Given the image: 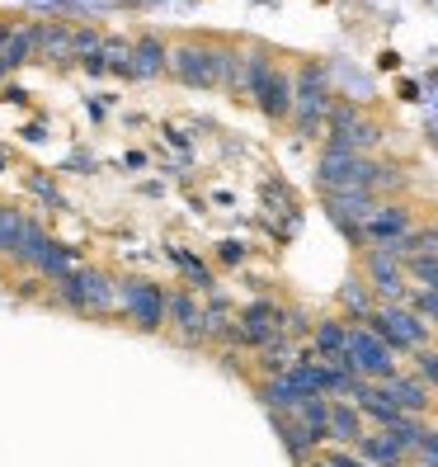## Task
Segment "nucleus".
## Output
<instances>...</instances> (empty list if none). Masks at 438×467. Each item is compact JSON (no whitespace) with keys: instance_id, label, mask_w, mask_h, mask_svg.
Segmentation results:
<instances>
[{"instance_id":"16","label":"nucleus","mask_w":438,"mask_h":467,"mask_svg":"<svg viewBox=\"0 0 438 467\" xmlns=\"http://www.w3.org/2000/svg\"><path fill=\"white\" fill-rule=\"evenodd\" d=\"M170 265H175V279H179V288H188V293H199V297H208V293H217L222 288V279H217V265L212 260H203L199 251H170Z\"/></svg>"},{"instance_id":"21","label":"nucleus","mask_w":438,"mask_h":467,"mask_svg":"<svg viewBox=\"0 0 438 467\" xmlns=\"http://www.w3.org/2000/svg\"><path fill=\"white\" fill-rule=\"evenodd\" d=\"M297 359H302V345L288 340V336H279V340H269V345L255 354V373H260V378H283Z\"/></svg>"},{"instance_id":"31","label":"nucleus","mask_w":438,"mask_h":467,"mask_svg":"<svg viewBox=\"0 0 438 467\" xmlns=\"http://www.w3.org/2000/svg\"><path fill=\"white\" fill-rule=\"evenodd\" d=\"M212 260L222 265V269H240L245 260H250V245H245V241H222V245L212 251Z\"/></svg>"},{"instance_id":"19","label":"nucleus","mask_w":438,"mask_h":467,"mask_svg":"<svg viewBox=\"0 0 438 467\" xmlns=\"http://www.w3.org/2000/svg\"><path fill=\"white\" fill-rule=\"evenodd\" d=\"M166 62H170V43L160 34L132 38V76L137 80H160V76H166Z\"/></svg>"},{"instance_id":"13","label":"nucleus","mask_w":438,"mask_h":467,"mask_svg":"<svg viewBox=\"0 0 438 467\" xmlns=\"http://www.w3.org/2000/svg\"><path fill=\"white\" fill-rule=\"evenodd\" d=\"M377 388H382V397H387L392 406H401L405 416H424V420H429V416H433V406H438V397H433L410 368H401V373L387 378V382H377Z\"/></svg>"},{"instance_id":"34","label":"nucleus","mask_w":438,"mask_h":467,"mask_svg":"<svg viewBox=\"0 0 438 467\" xmlns=\"http://www.w3.org/2000/svg\"><path fill=\"white\" fill-rule=\"evenodd\" d=\"M307 467H331V462H325V458H321V453H316V458H311V462H307Z\"/></svg>"},{"instance_id":"10","label":"nucleus","mask_w":438,"mask_h":467,"mask_svg":"<svg viewBox=\"0 0 438 467\" xmlns=\"http://www.w3.org/2000/svg\"><path fill=\"white\" fill-rule=\"evenodd\" d=\"M415 227H420L415 208L401 203V199H382V203L372 208V217L363 223V251H392V245L405 241Z\"/></svg>"},{"instance_id":"26","label":"nucleus","mask_w":438,"mask_h":467,"mask_svg":"<svg viewBox=\"0 0 438 467\" xmlns=\"http://www.w3.org/2000/svg\"><path fill=\"white\" fill-rule=\"evenodd\" d=\"M24 189H29V199L38 203V208H62V184L52 180V175H24Z\"/></svg>"},{"instance_id":"30","label":"nucleus","mask_w":438,"mask_h":467,"mask_svg":"<svg viewBox=\"0 0 438 467\" xmlns=\"http://www.w3.org/2000/svg\"><path fill=\"white\" fill-rule=\"evenodd\" d=\"M410 462H415V467H438V425H424V434H420L415 453H410Z\"/></svg>"},{"instance_id":"2","label":"nucleus","mask_w":438,"mask_h":467,"mask_svg":"<svg viewBox=\"0 0 438 467\" xmlns=\"http://www.w3.org/2000/svg\"><path fill=\"white\" fill-rule=\"evenodd\" d=\"M283 321H288V302H279L273 293H260L250 302H240V312H236V331L227 340L231 354H255L269 345V340H279L283 336Z\"/></svg>"},{"instance_id":"11","label":"nucleus","mask_w":438,"mask_h":467,"mask_svg":"<svg viewBox=\"0 0 438 467\" xmlns=\"http://www.w3.org/2000/svg\"><path fill=\"white\" fill-rule=\"evenodd\" d=\"M363 284L368 293L382 302V307H405V293H410V279H405V265L387 251H363Z\"/></svg>"},{"instance_id":"20","label":"nucleus","mask_w":438,"mask_h":467,"mask_svg":"<svg viewBox=\"0 0 438 467\" xmlns=\"http://www.w3.org/2000/svg\"><path fill=\"white\" fill-rule=\"evenodd\" d=\"M353 453H359L368 467H405V462H410V453L396 444L387 430H368L359 444H353Z\"/></svg>"},{"instance_id":"8","label":"nucleus","mask_w":438,"mask_h":467,"mask_svg":"<svg viewBox=\"0 0 438 467\" xmlns=\"http://www.w3.org/2000/svg\"><path fill=\"white\" fill-rule=\"evenodd\" d=\"M377 166H382V156H353L340 147H325L316 161V184H321V194H335V189H368L372 194Z\"/></svg>"},{"instance_id":"23","label":"nucleus","mask_w":438,"mask_h":467,"mask_svg":"<svg viewBox=\"0 0 438 467\" xmlns=\"http://www.w3.org/2000/svg\"><path fill=\"white\" fill-rule=\"evenodd\" d=\"M99 57H104V71L114 76V80H137V76H132V38H123V34H104Z\"/></svg>"},{"instance_id":"15","label":"nucleus","mask_w":438,"mask_h":467,"mask_svg":"<svg viewBox=\"0 0 438 467\" xmlns=\"http://www.w3.org/2000/svg\"><path fill=\"white\" fill-rule=\"evenodd\" d=\"M236 302L227 288H217L203 297V349H227L231 331H236Z\"/></svg>"},{"instance_id":"27","label":"nucleus","mask_w":438,"mask_h":467,"mask_svg":"<svg viewBox=\"0 0 438 467\" xmlns=\"http://www.w3.org/2000/svg\"><path fill=\"white\" fill-rule=\"evenodd\" d=\"M405 307L415 312V317L429 326V331L438 336V293H429V288H410V293H405Z\"/></svg>"},{"instance_id":"22","label":"nucleus","mask_w":438,"mask_h":467,"mask_svg":"<svg viewBox=\"0 0 438 467\" xmlns=\"http://www.w3.org/2000/svg\"><path fill=\"white\" fill-rule=\"evenodd\" d=\"M34 223H38V217H34L29 208H10V203H0V260H10V255L19 251L24 232H29Z\"/></svg>"},{"instance_id":"17","label":"nucleus","mask_w":438,"mask_h":467,"mask_svg":"<svg viewBox=\"0 0 438 467\" xmlns=\"http://www.w3.org/2000/svg\"><path fill=\"white\" fill-rule=\"evenodd\" d=\"M307 349L316 354L321 364H344V349H349V321H344V317H321V321L311 326Z\"/></svg>"},{"instance_id":"25","label":"nucleus","mask_w":438,"mask_h":467,"mask_svg":"<svg viewBox=\"0 0 438 467\" xmlns=\"http://www.w3.org/2000/svg\"><path fill=\"white\" fill-rule=\"evenodd\" d=\"M340 307H344V321H349V326H363V321H368V312L377 307V297L368 293V284H344Z\"/></svg>"},{"instance_id":"28","label":"nucleus","mask_w":438,"mask_h":467,"mask_svg":"<svg viewBox=\"0 0 438 467\" xmlns=\"http://www.w3.org/2000/svg\"><path fill=\"white\" fill-rule=\"evenodd\" d=\"M410 373H415L424 388L438 397V345H429V349H420V354H410Z\"/></svg>"},{"instance_id":"18","label":"nucleus","mask_w":438,"mask_h":467,"mask_svg":"<svg viewBox=\"0 0 438 467\" xmlns=\"http://www.w3.org/2000/svg\"><path fill=\"white\" fill-rule=\"evenodd\" d=\"M363 434H368L363 410L353 401H344V397H335L331 401V444H325V449H353Z\"/></svg>"},{"instance_id":"6","label":"nucleus","mask_w":438,"mask_h":467,"mask_svg":"<svg viewBox=\"0 0 438 467\" xmlns=\"http://www.w3.org/2000/svg\"><path fill=\"white\" fill-rule=\"evenodd\" d=\"M363 326H368V331L387 345L392 354H401V359H410V354H420V349H429V345L438 340L410 307H382V302H377Z\"/></svg>"},{"instance_id":"32","label":"nucleus","mask_w":438,"mask_h":467,"mask_svg":"<svg viewBox=\"0 0 438 467\" xmlns=\"http://www.w3.org/2000/svg\"><path fill=\"white\" fill-rule=\"evenodd\" d=\"M321 458L325 462H331V467H368L359 453H353V449H321Z\"/></svg>"},{"instance_id":"12","label":"nucleus","mask_w":438,"mask_h":467,"mask_svg":"<svg viewBox=\"0 0 438 467\" xmlns=\"http://www.w3.org/2000/svg\"><path fill=\"white\" fill-rule=\"evenodd\" d=\"M166 331L188 349H203V297L199 293H188L179 284L166 293Z\"/></svg>"},{"instance_id":"5","label":"nucleus","mask_w":438,"mask_h":467,"mask_svg":"<svg viewBox=\"0 0 438 467\" xmlns=\"http://www.w3.org/2000/svg\"><path fill=\"white\" fill-rule=\"evenodd\" d=\"M331 104H335L331 76H325V67L307 62L302 71H297V80H292V128L302 132V137H321Z\"/></svg>"},{"instance_id":"7","label":"nucleus","mask_w":438,"mask_h":467,"mask_svg":"<svg viewBox=\"0 0 438 467\" xmlns=\"http://www.w3.org/2000/svg\"><path fill=\"white\" fill-rule=\"evenodd\" d=\"M245 95L260 104V114L269 123L292 119V76L273 57H264V52H255V62H250V86H245Z\"/></svg>"},{"instance_id":"9","label":"nucleus","mask_w":438,"mask_h":467,"mask_svg":"<svg viewBox=\"0 0 438 467\" xmlns=\"http://www.w3.org/2000/svg\"><path fill=\"white\" fill-rule=\"evenodd\" d=\"M344 364L368 378V382H387L401 373V354H392L387 345H382L368 326H349V349H344Z\"/></svg>"},{"instance_id":"3","label":"nucleus","mask_w":438,"mask_h":467,"mask_svg":"<svg viewBox=\"0 0 438 467\" xmlns=\"http://www.w3.org/2000/svg\"><path fill=\"white\" fill-rule=\"evenodd\" d=\"M231 47H208V43H175L166 71L188 90H217L227 80Z\"/></svg>"},{"instance_id":"33","label":"nucleus","mask_w":438,"mask_h":467,"mask_svg":"<svg viewBox=\"0 0 438 467\" xmlns=\"http://www.w3.org/2000/svg\"><path fill=\"white\" fill-rule=\"evenodd\" d=\"M76 71H86V76H108V71H104V57H99V52H90V57H80V62H76Z\"/></svg>"},{"instance_id":"1","label":"nucleus","mask_w":438,"mask_h":467,"mask_svg":"<svg viewBox=\"0 0 438 467\" xmlns=\"http://www.w3.org/2000/svg\"><path fill=\"white\" fill-rule=\"evenodd\" d=\"M43 302H47V307H57V312L108 321V317H118V279L108 269H99V265H80V269L66 274L62 284H52L43 293Z\"/></svg>"},{"instance_id":"14","label":"nucleus","mask_w":438,"mask_h":467,"mask_svg":"<svg viewBox=\"0 0 438 467\" xmlns=\"http://www.w3.org/2000/svg\"><path fill=\"white\" fill-rule=\"evenodd\" d=\"M80 265H86V255H80V245H71V241H57V236H47V245H43V251L34 255V279L38 284H62L66 279V274L71 269H80Z\"/></svg>"},{"instance_id":"24","label":"nucleus","mask_w":438,"mask_h":467,"mask_svg":"<svg viewBox=\"0 0 438 467\" xmlns=\"http://www.w3.org/2000/svg\"><path fill=\"white\" fill-rule=\"evenodd\" d=\"M387 255H396L401 265H405V260H420V255H438V223H420L405 241H396Z\"/></svg>"},{"instance_id":"4","label":"nucleus","mask_w":438,"mask_h":467,"mask_svg":"<svg viewBox=\"0 0 438 467\" xmlns=\"http://www.w3.org/2000/svg\"><path fill=\"white\" fill-rule=\"evenodd\" d=\"M166 293H170L166 284L127 274V279H118V321H127L132 331L160 336L166 331Z\"/></svg>"},{"instance_id":"29","label":"nucleus","mask_w":438,"mask_h":467,"mask_svg":"<svg viewBox=\"0 0 438 467\" xmlns=\"http://www.w3.org/2000/svg\"><path fill=\"white\" fill-rule=\"evenodd\" d=\"M99 47H104V34L90 29V24H76V29H71V52H66V57H71V67H76L80 57H90V52H99Z\"/></svg>"}]
</instances>
